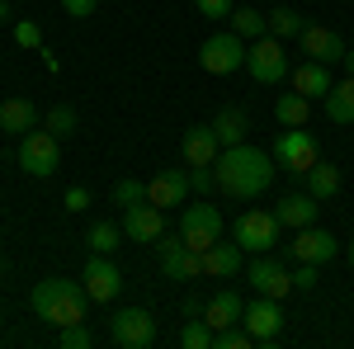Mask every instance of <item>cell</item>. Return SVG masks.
Segmentation results:
<instances>
[{"label":"cell","mask_w":354,"mask_h":349,"mask_svg":"<svg viewBox=\"0 0 354 349\" xmlns=\"http://www.w3.org/2000/svg\"><path fill=\"white\" fill-rule=\"evenodd\" d=\"M317 208H322V203H317L312 194H283L274 213H279L283 227H293V232H298V227H312V222H317Z\"/></svg>","instance_id":"obj_22"},{"label":"cell","mask_w":354,"mask_h":349,"mask_svg":"<svg viewBox=\"0 0 354 349\" xmlns=\"http://www.w3.org/2000/svg\"><path fill=\"white\" fill-rule=\"evenodd\" d=\"M76 128H81V118H76V109H71V104H53V109H48V133H53L57 142L76 137Z\"/></svg>","instance_id":"obj_31"},{"label":"cell","mask_w":354,"mask_h":349,"mask_svg":"<svg viewBox=\"0 0 354 349\" xmlns=\"http://www.w3.org/2000/svg\"><path fill=\"white\" fill-rule=\"evenodd\" d=\"M307 118H312V100H307V95L283 90V95L274 100V123H279V128H307Z\"/></svg>","instance_id":"obj_23"},{"label":"cell","mask_w":354,"mask_h":349,"mask_svg":"<svg viewBox=\"0 0 354 349\" xmlns=\"http://www.w3.org/2000/svg\"><path fill=\"white\" fill-rule=\"evenodd\" d=\"M245 71L255 76L260 85H279L288 81V53H283V38H274V33H265V38H255L250 43V53H245Z\"/></svg>","instance_id":"obj_6"},{"label":"cell","mask_w":354,"mask_h":349,"mask_svg":"<svg viewBox=\"0 0 354 349\" xmlns=\"http://www.w3.org/2000/svg\"><path fill=\"white\" fill-rule=\"evenodd\" d=\"M241 326L255 335V345H265L270 349L274 340H279V330H283V307H279V297H250L245 302V312H241Z\"/></svg>","instance_id":"obj_10"},{"label":"cell","mask_w":354,"mask_h":349,"mask_svg":"<svg viewBox=\"0 0 354 349\" xmlns=\"http://www.w3.org/2000/svg\"><path fill=\"white\" fill-rule=\"evenodd\" d=\"M0 279H5V269H0Z\"/></svg>","instance_id":"obj_46"},{"label":"cell","mask_w":354,"mask_h":349,"mask_svg":"<svg viewBox=\"0 0 354 349\" xmlns=\"http://www.w3.org/2000/svg\"><path fill=\"white\" fill-rule=\"evenodd\" d=\"M185 317H203V302L198 297H185Z\"/></svg>","instance_id":"obj_42"},{"label":"cell","mask_w":354,"mask_h":349,"mask_svg":"<svg viewBox=\"0 0 354 349\" xmlns=\"http://www.w3.org/2000/svg\"><path fill=\"white\" fill-rule=\"evenodd\" d=\"M245 279H250V288L260 297H279V302H283V297L293 293V274L279 265L274 255H255L250 269H245Z\"/></svg>","instance_id":"obj_13"},{"label":"cell","mask_w":354,"mask_h":349,"mask_svg":"<svg viewBox=\"0 0 354 349\" xmlns=\"http://www.w3.org/2000/svg\"><path fill=\"white\" fill-rule=\"evenodd\" d=\"M245 312L241 293H232V288H222V293H213L208 302H203V321L213 326V330H222V326H236Z\"/></svg>","instance_id":"obj_21"},{"label":"cell","mask_w":354,"mask_h":349,"mask_svg":"<svg viewBox=\"0 0 354 349\" xmlns=\"http://www.w3.org/2000/svg\"><path fill=\"white\" fill-rule=\"evenodd\" d=\"M57 165H62V142H57L48 128L38 133H24L19 137V170L24 175H33V180H48V175H57Z\"/></svg>","instance_id":"obj_7"},{"label":"cell","mask_w":354,"mask_h":349,"mask_svg":"<svg viewBox=\"0 0 354 349\" xmlns=\"http://www.w3.org/2000/svg\"><path fill=\"white\" fill-rule=\"evenodd\" d=\"M345 76H354V48H345Z\"/></svg>","instance_id":"obj_43"},{"label":"cell","mask_w":354,"mask_h":349,"mask_svg":"<svg viewBox=\"0 0 354 349\" xmlns=\"http://www.w3.org/2000/svg\"><path fill=\"white\" fill-rule=\"evenodd\" d=\"M180 151H185V165H213L222 156V142L213 133V123H194L185 142H180Z\"/></svg>","instance_id":"obj_18"},{"label":"cell","mask_w":354,"mask_h":349,"mask_svg":"<svg viewBox=\"0 0 354 349\" xmlns=\"http://www.w3.org/2000/svg\"><path fill=\"white\" fill-rule=\"evenodd\" d=\"M57 345H62V349H90V345H95V335H90V326H85V321H76V326H62V330H57Z\"/></svg>","instance_id":"obj_34"},{"label":"cell","mask_w":354,"mask_h":349,"mask_svg":"<svg viewBox=\"0 0 354 349\" xmlns=\"http://www.w3.org/2000/svg\"><path fill=\"white\" fill-rule=\"evenodd\" d=\"M293 288H302V293L317 288V265H302L298 260V269H293Z\"/></svg>","instance_id":"obj_39"},{"label":"cell","mask_w":354,"mask_h":349,"mask_svg":"<svg viewBox=\"0 0 354 349\" xmlns=\"http://www.w3.org/2000/svg\"><path fill=\"white\" fill-rule=\"evenodd\" d=\"M38 53H43V66H48V71L57 76V71H62V62H57V53H53V48H38Z\"/></svg>","instance_id":"obj_41"},{"label":"cell","mask_w":354,"mask_h":349,"mask_svg":"<svg viewBox=\"0 0 354 349\" xmlns=\"http://www.w3.org/2000/svg\"><path fill=\"white\" fill-rule=\"evenodd\" d=\"M345 260H350V269H354V241H350V245H345Z\"/></svg>","instance_id":"obj_45"},{"label":"cell","mask_w":354,"mask_h":349,"mask_svg":"<svg viewBox=\"0 0 354 349\" xmlns=\"http://www.w3.org/2000/svg\"><path fill=\"white\" fill-rule=\"evenodd\" d=\"M274 161L283 165L288 175H307L312 165L322 161V151H317V137L307 133V128H283V133L274 137Z\"/></svg>","instance_id":"obj_9"},{"label":"cell","mask_w":354,"mask_h":349,"mask_svg":"<svg viewBox=\"0 0 354 349\" xmlns=\"http://www.w3.org/2000/svg\"><path fill=\"white\" fill-rule=\"evenodd\" d=\"M213 133H218L222 147H241L245 133H250V113H245V109H236V104H227L218 118H213Z\"/></svg>","instance_id":"obj_25"},{"label":"cell","mask_w":354,"mask_h":349,"mask_svg":"<svg viewBox=\"0 0 354 349\" xmlns=\"http://www.w3.org/2000/svg\"><path fill=\"white\" fill-rule=\"evenodd\" d=\"M0 24H10V0H0Z\"/></svg>","instance_id":"obj_44"},{"label":"cell","mask_w":354,"mask_h":349,"mask_svg":"<svg viewBox=\"0 0 354 349\" xmlns=\"http://www.w3.org/2000/svg\"><path fill=\"white\" fill-rule=\"evenodd\" d=\"M245 53H250V43H245L241 33H213V38H203V48H198V66H203L208 76H232V71L245 66Z\"/></svg>","instance_id":"obj_4"},{"label":"cell","mask_w":354,"mask_h":349,"mask_svg":"<svg viewBox=\"0 0 354 349\" xmlns=\"http://www.w3.org/2000/svg\"><path fill=\"white\" fill-rule=\"evenodd\" d=\"M113 203H118V208H137V203H147V185L133 180V175L118 180V185H113Z\"/></svg>","instance_id":"obj_33"},{"label":"cell","mask_w":354,"mask_h":349,"mask_svg":"<svg viewBox=\"0 0 354 349\" xmlns=\"http://www.w3.org/2000/svg\"><path fill=\"white\" fill-rule=\"evenodd\" d=\"M189 170H180V165H165L161 175H151L147 180V203H156V208H180L185 198H189Z\"/></svg>","instance_id":"obj_15"},{"label":"cell","mask_w":354,"mask_h":349,"mask_svg":"<svg viewBox=\"0 0 354 349\" xmlns=\"http://www.w3.org/2000/svg\"><path fill=\"white\" fill-rule=\"evenodd\" d=\"M156 250H161V274L165 279H203V255L189 250L180 232H175V236H161Z\"/></svg>","instance_id":"obj_11"},{"label":"cell","mask_w":354,"mask_h":349,"mask_svg":"<svg viewBox=\"0 0 354 349\" xmlns=\"http://www.w3.org/2000/svg\"><path fill=\"white\" fill-rule=\"evenodd\" d=\"M322 104H326L330 123H354V76H345L340 85H330V95Z\"/></svg>","instance_id":"obj_27"},{"label":"cell","mask_w":354,"mask_h":349,"mask_svg":"<svg viewBox=\"0 0 354 349\" xmlns=\"http://www.w3.org/2000/svg\"><path fill=\"white\" fill-rule=\"evenodd\" d=\"M203 274H208V279H236V274H241V245L236 241H213L203 250Z\"/></svg>","instance_id":"obj_19"},{"label":"cell","mask_w":354,"mask_h":349,"mask_svg":"<svg viewBox=\"0 0 354 349\" xmlns=\"http://www.w3.org/2000/svg\"><path fill=\"white\" fill-rule=\"evenodd\" d=\"M95 5H100V0H62V10H66L71 19H90V15H95Z\"/></svg>","instance_id":"obj_40"},{"label":"cell","mask_w":354,"mask_h":349,"mask_svg":"<svg viewBox=\"0 0 354 349\" xmlns=\"http://www.w3.org/2000/svg\"><path fill=\"white\" fill-rule=\"evenodd\" d=\"M288 81H293V90H298V95H307V100H326L330 85H335L322 62H302V66H293V71H288Z\"/></svg>","instance_id":"obj_20"},{"label":"cell","mask_w":354,"mask_h":349,"mask_svg":"<svg viewBox=\"0 0 354 349\" xmlns=\"http://www.w3.org/2000/svg\"><path fill=\"white\" fill-rule=\"evenodd\" d=\"M298 43H302V53H307V62H322V66H330V62H345V38L335 33V28L326 24H307L298 33Z\"/></svg>","instance_id":"obj_16"},{"label":"cell","mask_w":354,"mask_h":349,"mask_svg":"<svg viewBox=\"0 0 354 349\" xmlns=\"http://www.w3.org/2000/svg\"><path fill=\"white\" fill-rule=\"evenodd\" d=\"M123 236L128 241H161L165 236V208L156 203H137V208H123Z\"/></svg>","instance_id":"obj_17"},{"label":"cell","mask_w":354,"mask_h":349,"mask_svg":"<svg viewBox=\"0 0 354 349\" xmlns=\"http://www.w3.org/2000/svg\"><path fill=\"white\" fill-rule=\"evenodd\" d=\"M28 302H33V317L57 326V330L62 326H76V321H90L85 317L90 312V293H85V283H76V279H38Z\"/></svg>","instance_id":"obj_2"},{"label":"cell","mask_w":354,"mask_h":349,"mask_svg":"<svg viewBox=\"0 0 354 349\" xmlns=\"http://www.w3.org/2000/svg\"><path fill=\"white\" fill-rule=\"evenodd\" d=\"M194 5L203 19H232V10H236V0H194Z\"/></svg>","instance_id":"obj_37"},{"label":"cell","mask_w":354,"mask_h":349,"mask_svg":"<svg viewBox=\"0 0 354 349\" xmlns=\"http://www.w3.org/2000/svg\"><path fill=\"white\" fill-rule=\"evenodd\" d=\"M189 185L198 189L203 198H208V194L218 189V175H213V165H189Z\"/></svg>","instance_id":"obj_36"},{"label":"cell","mask_w":354,"mask_h":349,"mask_svg":"<svg viewBox=\"0 0 354 349\" xmlns=\"http://www.w3.org/2000/svg\"><path fill=\"white\" fill-rule=\"evenodd\" d=\"M109 335L118 349H151L156 345V317L147 307H118L109 317Z\"/></svg>","instance_id":"obj_5"},{"label":"cell","mask_w":354,"mask_h":349,"mask_svg":"<svg viewBox=\"0 0 354 349\" xmlns=\"http://www.w3.org/2000/svg\"><path fill=\"white\" fill-rule=\"evenodd\" d=\"M62 208H66V213H85V208H90V194H85L81 185H71L66 198H62Z\"/></svg>","instance_id":"obj_38"},{"label":"cell","mask_w":354,"mask_h":349,"mask_svg":"<svg viewBox=\"0 0 354 349\" xmlns=\"http://www.w3.org/2000/svg\"><path fill=\"white\" fill-rule=\"evenodd\" d=\"M232 33H241L245 43H255V38L270 33V19H265L260 10H250V5H236V10H232Z\"/></svg>","instance_id":"obj_29"},{"label":"cell","mask_w":354,"mask_h":349,"mask_svg":"<svg viewBox=\"0 0 354 349\" xmlns=\"http://www.w3.org/2000/svg\"><path fill=\"white\" fill-rule=\"evenodd\" d=\"M213 175H218V194H227V198H260L274 185V156L250 142L222 147V156L213 161Z\"/></svg>","instance_id":"obj_1"},{"label":"cell","mask_w":354,"mask_h":349,"mask_svg":"<svg viewBox=\"0 0 354 349\" xmlns=\"http://www.w3.org/2000/svg\"><path fill=\"white\" fill-rule=\"evenodd\" d=\"M81 283H85V293H90V302H113V297L123 293V274H118V265H113L109 255H95V250H90V260H85Z\"/></svg>","instance_id":"obj_12"},{"label":"cell","mask_w":354,"mask_h":349,"mask_svg":"<svg viewBox=\"0 0 354 349\" xmlns=\"http://www.w3.org/2000/svg\"><path fill=\"white\" fill-rule=\"evenodd\" d=\"M302 180H307V194H312L317 203H330V198L340 194V170H335V165H326V161H317L307 175H302Z\"/></svg>","instance_id":"obj_26"},{"label":"cell","mask_w":354,"mask_h":349,"mask_svg":"<svg viewBox=\"0 0 354 349\" xmlns=\"http://www.w3.org/2000/svg\"><path fill=\"white\" fill-rule=\"evenodd\" d=\"M180 236L189 250H208L213 241H222V213L203 198V203H185V213H180Z\"/></svg>","instance_id":"obj_8"},{"label":"cell","mask_w":354,"mask_h":349,"mask_svg":"<svg viewBox=\"0 0 354 349\" xmlns=\"http://www.w3.org/2000/svg\"><path fill=\"white\" fill-rule=\"evenodd\" d=\"M15 43H19V48H28V53H38V48H43V28L33 24V19L15 24Z\"/></svg>","instance_id":"obj_35"},{"label":"cell","mask_w":354,"mask_h":349,"mask_svg":"<svg viewBox=\"0 0 354 349\" xmlns=\"http://www.w3.org/2000/svg\"><path fill=\"white\" fill-rule=\"evenodd\" d=\"M279 213L274 208H245L236 222H232V236H236V245L241 250H250V255H270L274 245H279Z\"/></svg>","instance_id":"obj_3"},{"label":"cell","mask_w":354,"mask_h":349,"mask_svg":"<svg viewBox=\"0 0 354 349\" xmlns=\"http://www.w3.org/2000/svg\"><path fill=\"white\" fill-rule=\"evenodd\" d=\"M38 128V109L28 104V100H5L0 104V133H10V137H24Z\"/></svg>","instance_id":"obj_24"},{"label":"cell","mask_w":354,"mask_h":349,"mask_svg":"<svg viewBox=\"0 0 354 349\" xmlns=\"http://www.w3.org/2000/svg\"><path fill=\"white\" fill-rule=\"evenodd\" d=\"M180 345L185 349H213V326L203 321V317H189V321L180 326Z\"/></svg>","instance_id":"obj_32"},{"label":"cell","mask_w":354,"mask_h":349,"mask_svg":"<svg viewBox=\"0 0 354 349\" xmlns=\"http://www.w3.org/2000/svg\"><path fill=\"white\" fill-rule=\"evenodd\" d=\"M288 255L302 260V265H326L340 255V241L330 236L326 227H298V236L288 241Z\"/></svg>","instance_id":"obj_14"},{"label":"cell","mask_w":354,"mask_h":349,"mask_svg":"<svg viewBox=\"0 0 354 349\" xmlns=\"http://www.w3.org/2000/svg\"><path fill=\"white\" fill-rule=\"evenodd\" d=\"M265 19H270V33H274V38H298L302 28H307V19H302L298 10H288V5H279V10H270Z\"/></svg>","instance_id":"obj_30"},{"label":"cell","mask_w":354,"mask_h":349,"mask_svg":"<svg viewBox=\"0 0 354 349\" xmlns=\"http://www.w3.org/2000/svg\"><path fill=\"white\" fill-rule=\"evenodd\" d=\"M0 165H5V156H0Z\"/></svg>","instance_id":"obj_47"},{"label":"cell","mask_w":354,"mask_h":349,"mask_svg":"<svg viewBox=\"0 0 354 349\" xmlns=\"http://www.w3.org/2000/svg\"><path fill=\"white\" fill-rule=\"evenodd\" d=\"M123 241H128V236H123L118 222H90V232H85V245H90L95 255H113Z\"/></svg>","instance_id":"obj_28"}]
</instances>
